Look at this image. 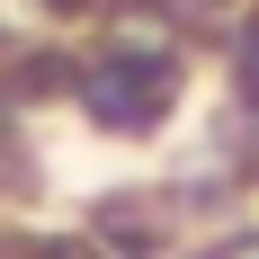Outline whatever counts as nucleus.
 Instances as JSON below:
<instances>
[{
	"label": "nucleus",
	"mask_w": 259,
	"mask_h": 259,
	"mask_svg": "<svg viewBox=\"0 0 259 259\" xmlns=\"http://www.w3.org/2000/svg\"><path fill=\"white\" fill-rule=\"evenodd\" d=\"M179 72H170V54H107L99 72H90V116L99 125H152L161 107H170Z\"/></svg>",
	"instance_id": "1"
},
{
	"label": "nucleus",
	"mask_w": 259,
	"mask_h": 259,
	"mask_svg": "<svg viewBox=\"0 0 259 259\" xmlns=\"http://www.w3.org/2000/svg\"><path fill=\"white\" fill-rule=\"evenodd\" d=\"M233 259H259V250H250V241H241V250H233Z\"/></svg>",
	"instance_id": "2"
}]
</instances>
